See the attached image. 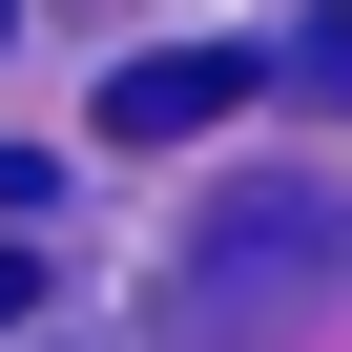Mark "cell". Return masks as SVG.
<instances>
[{"mask_svg":"<svg viewBox=\"0 0 352 352\" xmlns=\"http://www.w3.org/2000/svg\"><path fill=\"white\" fill-rule=\"evenodd\" d=\"M21 311H42V270H21V249H0V331H21Z\"/></svg>","mask_w":352,"mask_h":352,"instance_id":"obj_3","label":"cell"},{"mask_svg":"<svg viewBox=\"0 0 352 352\" xmlns=\"http://www.w3.org/2000/svg\"><path fill=\"white\" fill-rule=\"evenodd\" d=\"M249 83H270L249 42H187V63H124V83H104V145H187V124H228Z\"/></svg>","mask_w":352,"mask_h":352,"instance_id":"obj_2","label":"cell"},{"mask_svg":"<svg viewBox=\"0 0 352 352\" xmlns=\"http://www.w3.org/2000/svg\"><path fill=\"white\" fill-rule=\"evenodd\" d=\"M311 290H331V208H228L208 270H187V352H228V331H270Z\"/></svg>","mask_w":352,"mask_h":352,"instance_id":"obj_1","label":"cell"}]
</instances>
